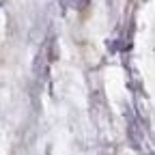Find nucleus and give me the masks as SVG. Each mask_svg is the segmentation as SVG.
<instances>
[{
	"label": "nucleus",
	"mask_w": 155,
	"mask_h": 155,
	"mask_svg": "<svg viewBox=\"0 0 155 155\" xmlns=\"http://www.w3.org/2000/svg\"><path fill=\"white\" fill-rule=\"evenodd\" d=\"M71 2H73L75 7H80V5H84V2H86V0H71Z\"/></svg>",
	"instance_id": "f257e3e1"
}]
</instances>
